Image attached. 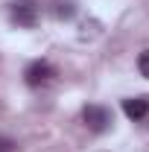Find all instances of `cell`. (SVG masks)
Here are the masks:
<instances>
[{
	"instance_id": "2",
	"label": "cell",
	"mask_w": 149,
	"mask_h": 152,
	"mask_svg": "<svg viewBox=\"0 0 149 152\" xmlns=\"http://www.w3.org/2000/svg\"><path fill=\"white\" fill-rule=\"evenodd\" d=\"M53 76H56V67H53L50 61L38 58V61H32V64L23 70V82H26L29 88H41V85H50Z\"/></svg>"
},
{
	"instance_id": "7",
	"label": "cell",
	"mask_w": 149,
	"mask_h": 152,
	"mask_svg": "<svg viewBox=\"0 0 149 152\" xmlns=\"http://www.w3.org/2000/svg\"><path fill=\"white\" fill-rule=\"evenodd\" d=\"M18 149V143L12 140V137H6V134H0V152H15Z\"/></svg>"
},
{
	"instance_id": "6",
	"label": "cell",
	"mask_w": 149,
	"mask_h": 152,
	"mask_svg": "<svg viewBox=\"0 0 149 152\" xmlns=\"http://www.w3.org/2000/svg\"><path fill=\"white\" fill-rule=\"evenodd\" d=\"M137 70H140V76L149 79V50H143V53L137 56Z\"/></svg>"
},
{
	"instance_id": "8",
	"label": "cell",
	"mask_w": 149,
	"mask_h": 152,
	"mask_svg": "<svg viewBox=\"0 0 149 152\" xmlns=\"http://www.w3.org/2000/svg\"><path fill=\"white\" fill-rule=\"evenodd\" d=\"M146 120H149V114H146Z\"/></svg>"
},
{
	"instance_id": "5",
	"label": "cell",
	"mask_w": 149,
	"mask_h": 152,
	"mask_svg": "<svg viewBox=\"0 0 149 152\" xmlns=\"http://www.w3.org/2000/svg\"><path fill=\"white\" fill-rule=\"evenodd\" d=\"M73 15H76V3H70V0L56 3V18H58V20H70Z\"/></svg>"
},
{
	"instance_id": "1",
	"label": "cell",
	"mask_w": 149,
	"mask_h": 152,
	"mask_svg": "<svg viewBox=\"0 0 149 152\" xmlns=\"http://www.w3.org/2000/svg\"><path fill=\"white\" fill-rule=\"evenodd\" d=\"M82 120H85V126H88L91 132H96V134L108 132L111 123H114L111 111H108L105 105H85V108H82Z\"/></svg>"
},
{
	"instance_id": "3",
	"label": "cell",
	"mask_w": 149,
	"mask_h": 152,
	"mask_svg": "<svg viewBox=\"0 0 149 152\" xmlns=\"http://www.w3.org/2000/svg\"><path fill=\"white\" fill-rule=\"evenodd\" d=\"M9 18H12V23H18V26H35L38 12H35V6H29V3H15L9 9Z\"/></svg>"
},
{
	"instance_id": "4",
	"label": "cell",
	"mask_w": 149,
	"mask_h": 152,
	"mask_svg": "<svg viewBox=\"0 0 149 152\" xmlns=\"http://www.w3.org/2000/svg\"><path fill=\"white\" fill-rule=\"evenodd\" d=\"M123 114H126L129 120H146V114H149V96L123 99Z\"/></svg>"
}]
</instances>
